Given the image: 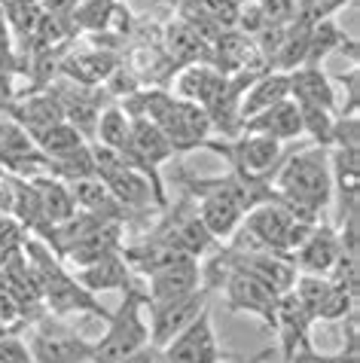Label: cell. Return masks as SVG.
<instances>
[{
	"label": "cell",
	"instance_id": "cell-6",
	"mask_svg": "<svg viewBox=\"0 0 360 363\" xmlns=\"http://www.w3.org/2000/svg\"><path fill=\"white\" fill-rule=\"evenodd\" d=\"M28 348L37 363H86L92 360V342L77 336L58 320H40L28 339Z\"/></svg>",
	"mask_w": 360,
	"mask_h": 363
},
{
	"label": "cell",
	"instance_id": "cell-21",
	"mask_svg": "<svg viewBox=\"0 0 360 363\" xmlns=\"http://www.w3.org/2000/svg\"><path fill=\"white\" fill-rule=\"evenodd\" d=\"M345 46L354 43L348 40V34L339 28L333 18H324V22L312 25V31H308V52H305V65H321L324 58H330L333 52H342Z\"/></svg>",
	"mask_w": 360,
	"mask_h": 363
},
{
	"label": "cell",
	"instance_id": "cell-16",
	"mask_svg": "<svg viewBox=\"0 0 360 363\" xmlns=\"http://www.w3.org/2000/svg\"><path fill=\"white\" fill-rule=\"evenodd\" d=\"M242 135H263V138L278 140V144L303 138V116H299V107L290 98L278 101V104L263 110V113L244 119Z\"/></svg>",
	"mask_w": 360,
	"mask_h": 363
},
{
	"label": "cell",
	"instance_id": "cell-31",
	"mask_svg": "<svg viewBox=\"0 0 360 363\" xmlns=\"http://www.w3.org/2000/svg\"><path fill=\"white\" fill-rule=\"evenodd\" d=\"M86 363H92V360H86Z\"/></svg>",
	"mask_w": 360,
	"mask_h": 363
},
{
	"label": "cell",
	"instance_id": "cell-30",
	"mask_svg": "<svg viewBox=\"0 0 360 363\" xmlns=\"http://www.w3.org/2000/svg\"><path fill=\"white\" fill-rule=\"evenodd\" d=\"M4 333H6V324H4V320H0V336H4Z\"/></svg>",
	"mask_w": 360,
	"mask_h": 363
},
{
	"label": "cell",
	"instance_id": "cell-32",
	"mask_svg": "<svg viewBox=\"0 0 360 363\" xmlns=\"http://www.w3.org/2000/svg\"><path fill=\"white\" fill-rule=\"evenodd\" d=\"M119 4H123V0H119Z\"/></svg>",
	"mask_w": 360,
	"mask_h": 363
},
{
	"label": "cell",
	"instance_id": "cell-4",
	"mask_svg": "<svg viewBox=\"0 0 360 363\" xmlns=\"http://www.w3.org/2000/svg\"><path fill=\"white\" fill-rule=\"evenodd\" d=\"M208 150H214L226 159L232 171L247 177H266L281 162V144L263 135H235V138H211L205 140Z\"/></svg>",
	"mask_w": 360,
	"mask_h": 363
},
{
	"label": "cell",
	"instance_id": "cell-25",
	"mask_svg": "<svg viewBox=\"0 0 360 363\" xmlns=\"http://www.w3.org/2000/svg\"><path fill=\"white\" fill-rule=\"evenodd\" d=\"M348 4L351 0H296V18H303L308 25H317L324 18H333Z\"/></svg>",
	"mask_w": 360,
	"mask_h": 363
},
{
	"label": "cell",
	"instance_id": "cell-11",
	"mask_svg": "<svg viewBox=\"0 0 360 363\" xmlns=\"http://www.w3.org/2000/svg\"><path fill=\"white\" fill-rule=\"evenodd\" d=\"M342 254V241L339 232L327 223H315L308 229V235L299 241V247L290 254L299 275H327L333 263Z\"/></svg>",
	"mask_w": 360,
	"mask_h": 363
},
{
	"label": "cell",
	"instance_id": "cell-20",
	"mask_svg": "<svg viewBox=\"0 0 360 363\" xmlns=\"http://www.w3.org/2000/svg\"><path fill=\"white\" fill-rule=\"evenodd\" d=\"M6 113L13 116L31 138H37L40 132H46L49 125H55L64 119L62 104H58L55 95H31V98H25L22 104H16L13 110H6Z\"/></svg>",
	"mask_w": 360,
	"mask_h": 363
},
{
	"label": "cell",
	"instance_id": "cell-10",
	"mask_svg": "<svg viewBox=\"0 0 360 363\" xmlns=\"http://www.w3.org/2000/svg\"><path fill=\"white\" fill-rule=\"evenodd\" d=\"M198 287H202V269H198V259L196 257H180V259H174V263L150 272L144 294H147V302H171V299L193 294V290H198Z\"/></svg>",
	"mask_w": 360,
	"mask_h": 363
},
{
	"label": "cell",
	"instance_id": "cell-14",
	"mask_svg": "<svg viewBox=\"0 0 360 363\" xmlns=\"http://www.w3.org/2000/svg\"><path fill=\"white\" fill-rule=\"evenodd\" d=\"M290 101L303 110H330L336 113V86L321 65H303L290 70Z\"/></svg>",
	"mask_w": 360,
	"mask_h": 363
},
{
	"label": "cell",
	"instance_id": "cell-15",
	"mask_svg": "<svg viewBox=\"0 0 360 363\" xmlns=\"http://www.w3.org/2000/svg\"><path fill=\"white\" fill-rule=\"evenodd\" d=\"M77 284L86 287L89 294H107V290H119V294H125V290H132L137 281L132 275V266L125 263V257L113 250V254H104L101 259H95V263H86L74 272Z\"/></svg>",
	"mask_w": 360,
	"mask_h": 363
},
{
	"label": "cell",
	"instance_id": "cell-7",
	"mask_svg": "<svg viewBox=\"0 0 360 363\" xmlns=\"http://www.w3.org/2000/svg\"><path fill=\"white\" fill-rule=\"evenodd\" d=\"M0 165L28 180L49 174V159L40 153L34 138L6 110H0Z\"/></svg>",
	"mask_w": 360,
	"mask_h": 363
},
{
	"label": "cell",
	"instance_id": "cell-12",
	"mask_svg": "<svg viewBox=\"0 0 360 363\" xmlns=\"http://www.w3.org/2000/svg\"><path fill=\"white\" fill-rule=\"evenodd\" d=\"M312 324H315V320L308 318V311L303 308V302L293 296V290H287V294L278 296L272 330L278 333V345H281V363H290V357H293L299 348L312 342V336H308Z\"/></svg>",
	"mask_w": 360,
	"mask_h": 363
},
{
	"label": "cell",
	"instance_id": "cell-3",
	"mask_svg": "<svg viewBox=\"0 0 360 363\" xmlns=\"http://www.w3.org/2000/svg\"><path fill=\"white\" fill-rule=\"evenodd\" d=\"M28 254H31V259H34L37 287L46 294V302H49V308H52L55 315L86 311V315H95V318L104 320L107 308L98 306L95 294H89L86 287H79L77 278L67 275V272L52 259V254H49V250H43V245L31 241V245H28Z\"/></svg>",
	"mask_w": 360,
	"mask_h": 363
},
{
	"label": "cell",
	"instance_id": "cell-19",
	"mask_svg": "<svg viewBox=\"0 0 360 363\" xmlns=\"http://www.w3.org/2000/svg\"><path fill=\"white\" fill-rule=\"evenodd\" d=\"M360 150L330 147V177H333V193L342 199V214L357 208V184H360Z\"/></svg>",
	"mask_w": 360,
	"mask_h": 363
},
{
	"label": "cell",
	"instance_id": "cell-5",
	"mask_svg": "<svg viewBox=\"0 0 360 363\" xmlns=\"http://www.w3.org/2000/svg\"><path fill=\"white\" fill-rule=\"evenodd\" d=\"M162 357L168 363H223V348L217 342L211 308L198 311L189 324L162 345Z\"/></svg>",
	"mask_w": 360,
	"mask_h": 363
},
{
	"label": "cell",
	"instance_id": "cell-17",
	"mask_svg": "<svg viewBox=\"0 0 360 363\" xmlns=\"http://www.w3.org/2000/svg\"><path fill=\"white\" fill-rule=\"evenodd\" d=\"M284 98H290V74H281V70H263V74H257L242 95V125H244V119L263 113V110H269Z\"/></svg>",
	"mask_w": 360,
	"mask_h": 363
},
{
	"label": "cell",
	"instance_id": "cell-8",
	"mask_svg": "<svg viewBox=\"0 0 360 363\" xmlns=\"http://www.w3.org/2000/svg\"><path fill=\"white\" fill-rule=\"evenodd\" d=\"M223 296H226V306L232 311H244V315H254L259 318L263 324L272 327V318H275V302L278 294L272 287H266L259 278H254L251 272L238 269L232 259H229V275L223 278Z\"/></svg>",
	"mask_w": 360,
	"mask_h": 363
},
{
	"label": "cell",
	"instance_id": "cell-13",
	"mask_svg": "<svg viewBox=\"0 0 360 363\" xmlns=\"http://www.w3.org/2000/svg\"><path fill=\"white\" fill-rule=\"evenodd\" d=\"M229 77L220 74L211 62H196V65H184L174 74V95L184 101H193L198 107H211L214 101L226 92Z\"/></svg>",
	"mask_w": 360,
	"mask_h": 363
},
{
	"label": "cell",
	"instance_id": "cell-26",
	"mask_svg": "<svg viewBox=\"0 0 360 363\" xmlns=\"http://www.w3.org/2000/svg\"><path fill=\"white\" fill-rule=\"evenodd\" d=\"M0 363H37L31 348L25 339H18L13 330H6L0 336Z\"/></svg>",
	"mask_w": 360,
	"mask_h": 363
},
{
	"label": "cell",
	"instance_id": "cell-9",
	"mask_svg": "<svg viewBox=\"0 0 360 363\" xmlns=\"http://www.w3.org/2000/svg\"><path fill=\"white\" fill-rule=\"evenodd\" d=\"M208 299H211V290L208 287H198L193 294L180 296V299H171V302H147L150 308V342L156 348H162L168 339L177 336L189 320L198 318V311L208 308Z\"/></svg>",
	"mask_w": 360,
	"mask_h": 363
},
{
	"label": "cell",
	"instance_id": "cell-18",
	"mask_svg": "<svg viewBox=\"0 0 360 363\" xmlns=\"http://www.w3.org/2000/svg\"><path fill=\"white\" fill-rule=\"evenodd\" d=\"M31 184L37 189V201H40V211H43V220L49 229L77 214V201L71 196V186L62 184L58 177L43 174V177H34Z\"/></svg>",
	"mask_w": 360,
	"mask_h": 363
},
{
	"label": "cell",
	"instance_id": "cell-28",
	"mask_svg": "<svg viewBox=\"0 0 360 363\" xmlns=\"http://www.w3.org/2000/svg\"><path fill=\"white\" fill-rule=\"evenodd\" d=\"M159 354H162V351H159L153 342H150V345H144V348H137L135 354H128V357H123L119 363H156L159 360Z\"/></svg>",
	"mask_w": 360,
	"mask_h": 363
},
{
	"label": "cell",
	"instance_id": "cell-27",
	"mask_svg": "<svg viewBox=\"0 0 360 363\" xmlns=\"http://www.w3.org/2000/svg\"><path fill=\"white\" fill-rule=\"evenodd\" d=\"M272 25H287L296 18V0H254Z\"/></svg>",
	"mask_w": 360,
	"mask_h": 363
},
{
	"label": "cell",
	"instance_id": "cell-29",
	"mask_svg": "<svg viewBox=\"0 0 360 363\" xmlns=\"http://www.w3.org/2000/svg\"><path fill=\"white\" fill-rule=\"evenodd\" d=\"M229 4H235V6H242V4H247V0H229Z\"/></svg>",
	"mask_w": 360,
	"mask_h": 363
},
{
	"label": "cell",
	"instance_id": "cell-23",
	"mask_svg": "<svg viewBox=\"0 0 360 363\" xmlns=\"http://www.w3.org/2000/svg\"><path fill=\"white\" fill-rule=\"evenodd\" d=\"M34 144L46 159H58V156H67V153H74V150L86 147V135L79 132V128H74L67 119H62V123L49 125L46 132H40L34 138Z\"/></svg>",
	"mask_w": 360,
	"mask_h": 363
},
{
	"label": "cell",
	"instance_id": "cell-22",
	"mask_svg": "<svg viewBox=\"0 0 360 363\" xmlns=\"http://www.w3.org/2000/svg\"><path fill=\"white\" fill-rule=\"evenodd\" d=\"M128 135H132V116H128L123 107H107V110L98 113V123H95L98 147L123 153L125 144H128Z\"/></svg>",
	"mask_w": 360,
	"mask_h": 363
},
{
	"label": "cell",
	"instance_id": "cell-2",
	"mask_svg": "<svg viewBox=\"0 0 360 363\" xmlns=\"http://www.w3.org/2000/svg\"><path fill=\"white\" fill-rule=\"evenodd\" d=\"M147 294L141 284L123 294L116 311H107V333L92 342V363H119L123 357L135 354L137 348L150 345V324L144 318Z\"/></svg>",
	"mask_w": 360,
	"mask_h": 363
},
{
	"label": "cell",
	"instance_id": "cell-1",
	"mask_svg": "<svg viewBox=\"0 0 360 363\" xmlns=\"http://www.w3.org/2000/svg\"><path fill=\"white\" fill-rule=\"evenodd\" d=\"M272 193L299 223H321V214L333 201V177H330V150L308 147L278 162Z\"/></svg>",
	"mask_w": 360,
	"mask_h": 363
},
{
	"label": "cell",
	"instance_id": "cell-24",
	"mask_svg": "<svg viewBox=\"0 0 360 363\" xmlns=\"http://www.w3.org/2000/svg\"><path fill=\"white\" fill-rule=\"evenodd\" d=\"M345 320H348V348H342L339 354H324L308 342L290 357V363H357V311L348 315Z\"/></svg>",
	"mask_w": 360,
	"mask_h": 363
}]
</instances>
